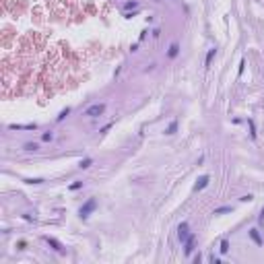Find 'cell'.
<instances>
[{"label": "cell", "mask_w": 264, "mask_h": 264, "mask_svg": "<svg viewBox=\"0 0 264 264\" xmlns=\"http://www.w3.org/2000/svg\"><path fill=\"white\" fill-rule=\"evenodd\" d=\"M103 111H105V103H95V105H91V107H87L85 116H89V118H99V116H103Z\"/></svg>", "instance_id": "cell-2"}, {"label": "cell", "mask_w": 264, "mask_h": 264, "mask_svg": "<svg viewBox=\"0 0 264 264\" xmlns=\"http://www.w3.org/2000/svg\"><path fill=\"white\" fill-rule=\"evenodd\" d=\"M175 130H178V122H171V124L167 126V130H165V134H175Z\"/></svg>", "instance_id": "cell-11"}, {"label": "cell", "mask_w": 264, "mask_h": 264, "mask_svg": "<svg viewBox=\"0 0 264 264\" xmlns=\"http://www.w3.org/2000/svg\"><path fill=\"white\" fill-rule=\"evenodd\" d=\"M68 114H70V110H68V107H66V110H62V111H60V116H58V122H62V120L66 118Z\"/></svg>", "instance_id": "cell-17"}, {"label": "cell", "mask_w": 264, "mask_h": 264, "mask_svg": "<svg viewBox=\"0 0 264 264\" xmlns=\"http://www.w3.org/2000/svg\"><path fill=\"white\" fill-rule=\"evenodd\" d=\"M81 186H83V182H74V184H70V190H78Z\"/></svg>", "instance_id": "cell-19"}, {"label": "cell", "mask_w": 264, "mask_h": 264, "mask_svg": "<svg viewBox=\"0 0 264 264\" xmlns=\"http://www.w3.org/2000/svg\"><path fill=\"white\" fill-rule=\"evenodd\" d=\"M239 200H242V202H250V200H252V194H246V196H242Z\"/></svg>", "instance_id": "cell-21"}, {"label": "cell", "mask_w": 264, "mask_h": 264, "mask_svg": "<svg viewBox=\"0 0 264 264\" xmlns=\"http://www.w3.org/2000/svg\"><path fill=\"white\" fill-rule=\"evenodd\" d=\"M91 163H93V159H85V161L78 163V167H81V169H87V167H91Z\"/></svg>", "instance_id": "cell-16"}, {"label": "cell", "mask_w": 264, "mask_h": 264, "mask_svg": "<svg viewBox=\"0 0 264 264\" xmlns=\"http://www.w3.org/2000/svg\"><path fill=\"white\" fill-rule=\"evenodd\" d=\"M37 149H39V146L35 145V142H27V145H25V151H29V153H31V151H33V153H35Z\"/></svg>", "instance_id": "cell-15"}, {"label": "cell", "mask_w": 264, "mask_h": 264, "mask_svg": "<svg viewBox=\"0 0 264 264\" xmlns=\"http://www.w3.org/2000/svg\"><path fill=\"white\" fill-rule=\"evenodd\" d=\"M42 138H43V140H46V142H50V140L54 138V134H52V132H46V134H43Z\"/></svg>", "instance_id": "cell-18"}, {"label": "cell", "mask_w": 264, "mask_h": 264, "mask_svg": "<svg viewBox=\"0 0 264 264\" xmlns=\"http://www.w3.org/2000/svg\"><path fill=\"white\" fill-rule=\"evenodd\" d=\"M128 8H138V2H128V4H126V10H128Z\"/></svg>", "instance_id": "cell-20"}, {"label": "cell", "mask_w": 264, "mask_h": 264, "mask_svg": "<svg viewBox=\"0 0 264 264\" xmlns=\"http://www.w3.org/2000/svg\"><path fill=\"white\" fill-rule=\"evenodd\" d=\"M29 184H42V180H39V178H35V180H27Z\"/></svg>", "instance_id": "cell-22"}, {"label": "cell", "mask_w": 264, "mask_h": 264, "mask_svg": "<svg viewBox=\"0 0 264 264\" xmlns=\"http://www.w3.org/2000/svg\"><path fill=\"white\" fill-rule=\"evenodd\" d=\"M8 128H10V130H35L37 126L35 124H10Z\"/></svg>", "instance_id": "cell-6"}, {"label": "cell", "mask_w": 264, "mask_h": 264, "mask_svg": "<svg viewBox=\"0 0 264 264\" xmlns=\"http://www.w3.org/2000/svg\"><path fill=\"white\" fill-rule=\"evenodd\" d=\"M178 237H180V242L186 243V239L190 237V235H188V223H182L180 227H178Z\"/></svg>", "instance_id": "cell-4"}, {"label": "cell", "mask_w": 264, "mask_h": 264, "mask_svg": "<svg viewBox=\"0 0 264 264\" xmlns=\"http://www.w3.org/2000/svg\"><path fill=\"white\" fill-rule=\"evenodd\" d=\"M95 209H97V200H95V198H89V200H87L83 206H81L78 215H81V219H87V217H89Z\"/></svg>", "instance_id": "cell-1"}, {"label": "cell", "mask_w": 264, "mask_h": 264, "mask_svg": "<svg viewBox=\"0 0 264 264\" xmlns=\"http://www.w3.org/2000/svg\"><path fill=\"white\" fill-rule=\"evenodd\" d=\"M248 126H250V136L256 140V126H254V120H248Z\"/></svg>", "instance_id": "cell-12"}, {"label": "cell", "mask_w": 264, "mask_h": 264, "mask_svg": "<svg viewBox=\"0 0 264 264\" xmlns=\"http://www.w3.org/2000/svg\"><path fill=\"white\" fill-rule=\"evenodd\" d=\"M215 54H217V50H215V48H213V50H209V54H206V60H204V64H206V66H210V62H213Z\"/></svg>", "instance_id": "cell-9"}, {"label": "cell", "mask_w": 264, "mask_h": 264, "mask_svg": "<svg viewBox=\"0 0 264 264\" xmlns=\"http://www.w3.org/2000/svg\"><path fill=\"white\" fill-rule=\"evenodd\" d=\"M209 184H210V178H209V175H200V178H198V182H196V186H194V192H202V190L209 186Z\"/></svg>", "instance_id": "cell-3"}, {"label": "cell", "mask_w": 264, "mask_h": 264, "mask_svg": "<svg viewBox=\"0 0 264 264\" xmlns=\"http://www.w3.org/2000/svg\"><path fill=\"white\" fill-rule=\"evenodd\" d=\"M225 213H231V206H221V209H215V215H225Z\"/></svg>", "instance_id": "cell-14"}, {"label": "cell", "mask_w": 264, "mask_h": 264, "mask_svg": "<svg viewBox=\"0 0 264 264\" xmlns=\"http://www.w3.org/2000/svg\"><path fill=\"white\" fill-rule=\"evenodd\" d=\"M43 239H46V242H48V243H50V246H52V248H54L56 252H64V250H62V243H60V242H56L54 237H48V235H46V237H43Z\"/></svg>", "instance_id": "cell-7"}, {"label": "cell", "mask_w": 264, "mask_h": 264, "mask_svg": "<svg viewBox=\"0 0 264 264\" xmlns=\"http://www.w3.org/2000/svg\"><path fill=\"white\" fill-rule=\"evenodd\" d=\"M194 243H196V235H190V237L186 239V248H184L186 256H190V254L194 252Z\"/></svg>", "instance_id": "cell-5"}, {"label": "cell", "mask_w": 264, "mask_h": 264, "mask_svg": "<svg viewBox=\"0 0 264 264\" xmlns=\"http://www.w3.org/2000/svg\"><path fill=\"white\" fill-rule=\"evenodd\" d=\"M250 237L258 243V246H262V239H260V235H258V229H252V231H250Z\"/></svg>", "instance_id": "cell-10"}, {"label": "cell", "mask_w": 264, "mask_h": 264, "mask_svg": "<svg viewBox=\"0 0 264 264\" xmlns=\"http://www.w3.org/2000/svg\"><path fill=\"white\" fill-rule=\"evenodd\" d=\"M178 54H180V46H178V43H171V46H169V52H167V56H169V58H175Z\"/></svg>", "instance_id": "cell-8"}, {"label": "cell", "mask_w": 264, "mask_h": 264, "mask_svg": "<svg viewBox=\"0 0 264 264\" xmlns=\"http://www.w3.org/2000/svg\"><path fill=\"white\" fill-rule=\"evenodd\" d=\"M219 250H221V254H227V252H229V242H227V239H223Z\"/></svg>", "instance_id": "cell-13"}]
</instances>
